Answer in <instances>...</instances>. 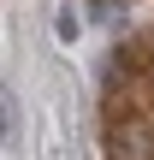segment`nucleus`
I'll list each match as a JSON object with an SVG mask.
<instances>
[{
    "label": "nucleus",
    "mask_w": 154,
    "mask_h": 160,
    "mask_svg": "<svg viewBox=\"0 0 154 160\" xmlns=\"http://www.w3.org/2000/svg\"><path fill=\"white\" fill-rule=\"evenodd\" d=\"M101 24H125V0H101Z\"/></svg>",
    "instance_id": "obj_4"
},
{
    "label": "nucleus",
    "mask_w": 154,
    "mask_h": 160,
    "mask_svg": "<svg viewBox=\"0 0 154 160\" xmlns=\"http://www.w3.org/2000/svg\"><path fill=\"white\" fill-rule=\"evenodd\" d=\"M113 154L119 160H154V131H142V125L119 131V137H113Z\"/></svg>",
    "instance_id": "obj_2"
},
{
    "label": "nucleus",
    "mask_w": 154,
    "mask_h": 160,
    "mask_svg": "<svg viewBox=\"0 0 154 160\" xmlns=\"http://www.w3.org/2000/svg\"><path fill=\"white\" fill-rule=\"evenodd\" d=\"M53 36H59V42H65V48H71V42H77V36H83V12H77V6H71V0H65V6H59V12H53Z\"/></svg>",
    "instance_id": "obj_3"
},
{
    "label": "nucleus",
    "mask_w": 154,
    "mask_h": 160,
    "mask_svg": "<svg viewBox=\"0 0 154 160\" xmlns=\"http://www.w3.org/2000/svg\"><path fill=\"white\" fill-rule=\"evenodd\" d=\"M0 142L24 160V113H18V89L0 83Z\"/></svg>",
    "instance_id": "obj_1"
}]
</instances>
